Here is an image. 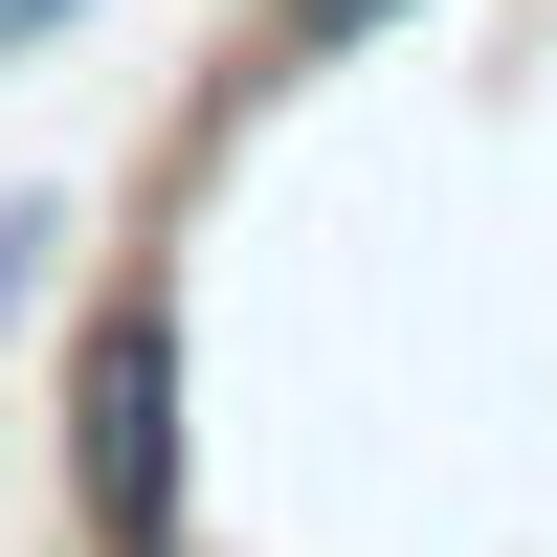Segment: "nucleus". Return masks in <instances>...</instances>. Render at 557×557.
<instances>
[{
	"label": "nucleus",
	"mask_w": 557,
	"mask_h": 557,
	"mask_svg": "<svg viewBox=\"0 0 557 557\" xmlns=\"http://www.w3.org/2000/svg\"><path fill=\"white\" fill-rule=\"evenodd\" d=\"M67 513L89 557H178V290L112 268L67 335Z\"/></svg>",
	"instance_id": "nucleus-1"
},
{
	"label": "nucleus",
	"mask_w": 557,
	"mask_h": 557,
	"mask_svg": "<svg viewBox=\"0 0 557 557\" xmlns=\"http://www.w3.org/2000/svg\"><path fill=\"white\" fill-rule=\"evenodd\" d=\"M380 23H424V0H268V23H246V89H223V112H268V89H312V67H357Z\"/></svg>",
	"instance_id": "nucleus-2"
},
{
	"label": "nucleus",
	"mask_w": 557,
	"mask_h": 557,
	"mask_svg": "<svg viewBox=\"0 0 557 557\" xmlns=\"http://www.w3.org/2000/svg\"><path fill=\"white\" fill-rule=\"evenodd\" d=\"M45 246H67V201H0V335L45 312Z\"/></svg>",
	"instance_id": "nucleus-3"
},
{
	"label": "nucleus",
	"mask_w": 557,
	"mask_h": 557,
	"mask_svg": "<svg viewBox=\"0 0 557 557\" xmlns=\"http://www.w3.org/2000/svg\"><path fill=\"white\" fill-rule=\"evenodd\" d=\"M67 23H89V0H0V67H23V45H67Z\"/></svg>",
	"instance_id": "nucleus-4"
}]
</instances>
